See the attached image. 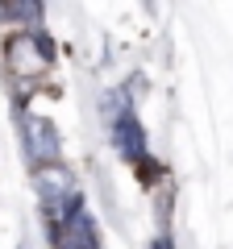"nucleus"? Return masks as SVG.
I'll list each match as a JSON object with an SVG mask.
<instances>
[{
	"label": "nucleus",
	"instance_id": "obj_1",
	"mask_svg": "<svg viewBox=\"0 0 233 249\" xmlns=\"http://www.w3.org/2000/svg\"><path fill=\"white\" fill-rule=\"evenodd\" d=\"M4 62L21 83H29L38 75H46V67L54 62V42L46 34H13L4 46Z\"/></svg>",
	"mask_w": 233,
	"mask_h": 249
},
{
	"label": "nucleus",
	"instance_id": "obj_2",
	"mask_svg": "<svg viewBox=\"0 0 233 249\" xmlns=\"http://www.w3.org/2000/svg\"><path fill=\"white\" fill-rule=\"evenodd\" d=\"M21 137H25V154H29V166H54L58 154H63V142L54 133V124L38 112H25L21 116Z\"/></svg>",
	"mask_w": 233,
	"mask_h": 249
},
{
	"label": "nucleus",
	"instance_id": "obj_3",
	"mask_svg": "<svg viewBox=\"0 0 233 249\" xmlns=\"http://www.w3.org/2000/svg\"><path fill=\"white\" fill-rule=\"evenodd\" d=\"M34 191H38V199H42V208L50 216L58 212L71 196H79V191H75V175L63 166V162H54V166H38L34 170Z\"/></svg>",
	"mask_w": 233,
	"mask_h": 249
},
{
	"label": "nucleus",
	"instance_id": "obj_4",
	"mask_svg": "<svg viewBox=\"0 0 233 249\" xmlns=\"http://www.w3.org/2000/svg\"><path fill=\"white\" fill-rule=\"evenodd\" d=\"M108 137H113L116 154H121L125 162H134V166H137V162H146V129H142V121H137L134 108L108 124Z\"/></svg>",
	"mask_w": 233,
	"mask_h": 249
},
{
	"label": "nucleus",
	"instance_id": "obj_5",
	"mask_svg": "<svg viewBox=\"0 0 233 249\" xmlns=\"http://www.w3.org/2000/svg\"><path fill=\"white\" fill-rule=\"evenodd\" d=\"M54 249H100L96 220H92L88 208H79L75 216H67V220L54 229Z\"/></svg>",
	"mask_w": 233,
	"mask_h": 249
},
{
	"label": "nucleus",
	"instance_id": "obj_6",
	"mask_svg": "<svg viewBox=\"0 0 233 249\" xmlns=\"http://www.w3.org/2000/svg\"><path fill=\"white\" fill-rule=\"evenodd\" d=\"M38 17H42L38 0H9V4H0V21H38Z\"/></svg>",
	"mask_w": 233,
	"mask_h": 249
},
{
	"label": "nucleus",
	"instance_id": "obj_7",
	"mask_svg": "<svg viewBox=\"0 0 233 249\" xmlns=\"http://www.w3.org/2000/svg\"><path fill=\"white\" fill-rule=\"evenodd\" d=\"M154 249H175V245H171V237H154Z\"/></svg>",
	"mask_w": 233,
	"mask_h": 249
}]
</instances>
